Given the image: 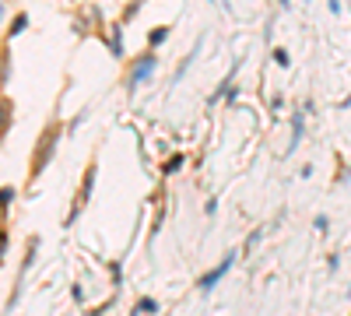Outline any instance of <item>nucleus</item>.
<instances>
[{"label": "nucleus", "mask_w": 351, "mask_h": 316, "mask_svg": "<svg viewBox=\"0 0 351 316\" xmlns=\"http://www.w3.org/2000/svg\"><path fill=\"white\" fill-rule=\"evenodd\" d=\"M235 71H239V63H232V71H229L225 78L218 81V88L211 92V95H207V106H215V102H221L225 95H229V88H232V78H235Z\"/></svg>", "instance_id": "4"}, {"label": "nucleus", "mask_w": 351, "mask_h": 316, "mask_svg": "<svg viewBox=\"0 0 351 316\" xmlns=\"http://www.w3.org/2000/svg\"><path fill=\"white\" fill-rule=\"evenodd\" d=\"M232 264H235V250H232V253H225V260L218 264L215 271H207V274L200 277V281H197V288H200V292H211V288H215L218 281H221V277H225L229 271H232Z\"/></svg>", "instance_id": "3"}, {"label": "nucleus", "mask_w": 351, "mask_h": 316, "mask_svg": "<svg viewBox=\"0 0 351 316\" xmlns=\"http://www.w3.org/2000/svg\"><path fill=\"white\" fill-rule=\"evenodd\" d=\"M215 211H218V200L211 197V200H207V204H204V215H207V218H215Z\"/></svg>", "instance_id": "14"}, {"label": "nucleus", "mask_w": 351, "mask_h": 316, "mask_svg": "<svg viewBox=\"0 0 351 316\" xmlns=\"http://www.w3.org/2000/svg\"><path fill=\"white\" fill-rule=\"evenodd\" d=\"M274 63H277V67H288V63H292V60H288V49L277 46V49H274Z\"/></svg>", "instance_id": "11"}, {"label": "nucleus", "mask_w": 351, "mask_h": 316, "mask_svg": "<svg viewBox=\"0 0 351 316\" xmlns=\"http://www.w3.org/2000/svg\"><path fill=\"white\" fill-rule=\"evenodd\" d=\"M169 32H172V25H158V28H151V32H148V46H151V49H158L162 42L169 39Z\"/></svg>", "instance_id": "7"}, {"label": "nucleus", "mask_w": 351, "mask_h": 316, "mask_svg": "<svg viewBox=\"0 0 351 316\" xmlns=\"http://www.w3.org/2000/svg\"><path fill=\"white\" fill-rule=\"evenodd\" d=\"M4 242H7V239H4V236H0V253H4Z\"/></svg>", "instance_id": "17"}, {"label": "nucleus", "mask_w": 351, "mask_h": 316, "mask_svg": "<svg viewBox=\"0 0 351 316\" xmlns=\"http://www.w3.org/2000/svg\"><path fill=\"white\" fill-rule=\"evenodd\" d=\"M200 46H204V42L197 39V42H194V49H190V53H186V60H179V71H176V74H172V84H179V81H183V74H186V71H190V63H194V60L200 57Z\"/></svg>", "instance_id": "5"}, {"label": "nucleus", "mask_w": 351, "mask_h": 316, "mask_svg": "<svg viewBox=\"0 0 351 316\" xmlns=\"http://www.w3.org/2000/svg\"><path fill=\"white\" fill-rule=\"evenodd\" d=\"M11 200H14V186H4L0 190V204H11Z\"/></svg>", "instance_id": "12"}, {"label": "nucleus", "mask_w": 351, "mask_h": 316, "mask_svg": "<svg viewBox=\"0 0 351 316\" xmlns=\"http://www.w3.org/2000/svg\"><path fill=\"white\" fill-rule=\"evenodd\" d=\"M281 4V11H292V0H277Z\"/></svg>", "instance_id": "16"}, {"label": "nucleus", "mask_w": 351, "mask_h": 316, "mask_svg": "<svg viewBox=\"0 0 351 316\" xmlns=\"http://www.w3.org/2000/svg\"><path fill=\"white\" fill-rule=\"evenodd\" d=\"M0 18H4V7H0Z\"/></svg>", "instance_id": "18"}, {"label": "nucleus", "mask_w": 351, "mask_h": 316, "mask_svg": "<svg viewBox=\"0 0 351 316\" xmlns=\"http://www.w3.org/2000/svg\"><path fill=\"white\" fill-rule=\"evenodd\" d=\"M306 4H312V0H306Z\"/></svg>", "instance_id": "19"}, {"label": "nucleus", "mask_w": 351, "mask_h": 316, "mask_svg": "<svg viewBox=\"0 0 351 316\" xmlns=\"http://www.w3.org/2000/svg\"><path fill=\"white\" fill-rule=\"evenodd\" d=\"M155 67H158L155 49H148L144 57H137V60H134V67H130V78H127V88H130V92H134V88H141L144 81L155 74Z\"/></svg>", "instance_id": "1"}, {"label": "nucleus", "mask_w": 351, "mask_h": 316, "mask_svg": "<svg viewBox=\"0 0 351 316\" xmlns=\"http://www.w3.org/2000/svg\"><path fill=\"white\" fill-rule=\"evenodd\" d=\"M141 4H144V0H134V4H130V11H123V21H134V14H137V7H141Z\"/></svg>", "instance_id": "13"}, {"label": "nucleus", "mask_w": 351, "mask_h": 316, "mask_svg": "<svg viewBox=\"0 0 351 316\" xmlns=\"http://www.w3.org/2000/svg\"><path fill=\"white\" fill-rule=\"evenodd\" d=\"M327 7H330V14H341V0H327Z\"/></svg>", "instance_id": "15"}, {"label": "nucleus", "mask_w": 351, "mask_h": 316, "mask_svg": "<svg viewBox=\"0 0 351 316\" xmlns=\"http://www.w3.org/2000/svg\"><path fill=\"white\" fill-rule=\"evenodd\" d=\"M183 162H186V158H183V151H179V155H172L165 165H162V176H172V172H179V169H183Z\"/></svg>", "instance_id": "9"}, {"label": "nucleus", "mask_w": 351, "mask_h": 316, "mask_svg": "<svg viewBox=\"0 0 351 316\" xmlns=\"http://www.w3.org/2000/svg\"><path fill=\"white\" fill-rule=\"evenodd\" d=\"M57 141H60V130H57V127H49V130H46V137H39V144H36V158H32V176H39V169L49 165Z\"/></svg>", "instance_id": "2"}, {"label": "nucleus", "mask_w": 351, "mask_h": 316, "mask_svg": "<svg viewBox=\"0 0 351 316\" xmlns=\"http://www.w3.org/2000/svg\"><path fill=\"white\" fill-rule=\"evenodd\" d=\"M312 229L327 236V232H330V218H327V215H316V218H312Z\"/></svg>", "instance_id": "10"}, {"label": "nucleus", "mask_w": 351, "mask_h": 316, "mask_svg": "<svg viewBox=\"0 0 351 316\" xmlns=\"http://www.w3.org/2000/svg\"><path fill=\"white\" fill-rule=\"evenodd\" d=\"M144 313H158V299H137V306H134V313L130 316H144Z\"/></svg>", "instance_id": "8"}, {"label": "nucleus", "mask_w": 351, "mask_h": 316, "mask_svg": "<svg viewBox=\"0 0 351 316\" xmlns=\"http://www.w3.org/2000/svg\"><path fill=\"white\" fill-rule=\"evenodd\" d=\"M302 134H306V119H302V113L295 109V116H292V141H288V151H295L299 144H302Z\"/></svg>", "instance_id": "6"}]
</instances>
